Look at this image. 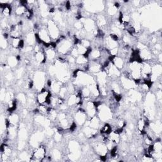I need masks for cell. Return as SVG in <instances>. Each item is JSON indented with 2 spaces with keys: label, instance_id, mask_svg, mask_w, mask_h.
I'll list each match as a JSON object with an SVG mask.
<instances>
[{
  "label": "cell",
  "instance_id": "cell-1",
  "mask_svg": "<svg viewBox=\"0 0 162 162\" xmlns=\"http://www.w3.org/2000/svg\"><path fill=\"white\" fill-rule=\"evenodd\" d=\"M47 29H48L51 39L58 40V38L60 37V31L58 25H56L54 20H50L48 21Z\"/></svg>",
  "mask_w": 162,
  "mask_h": 162
},
{
  "label": "cell",
  "instance_id": "cell-2",
  "mask_svg": "<svg viewBox=\"0 0 162 162\" xmlns=\"http://www.w3.org/2000/svg\"><path fill=\"white\" fill-rule=\"evenodd\" d=\"M51 96L50 91L43 89L37 96V101L39 104H50Z\"/></svg>",
  "mask_w": 162,
  "mask_h": 162
},
{
  "label": "cell",
  "instance_id": "cell-3",
  "mask_svg": "<svg viewBox=\"0 0 162 162\" xmlns=\"http://www.w3.org/2000/svg\"><path fill=\"white\" fill-rule=\"evenodd\" d=\"M46 148L43 145H40L36 148L33 153L32 158L30 159L31 161H42L46 156Z\"/></svg>",
  "mask_w": 162,
  "mask_h": 162
},
{
  "label": "cell",
  "instance_id": "cell-4",
  "mask_svg": "<svg viewBox=\"0 0 162 162\" xmlns=\"http://www.w3.org/2000/svg\"><path fill=\"white\" fill-rule=\"evenodd\" d=\"M87 114L86 113L85 109H80L75 114V120L77 124L79 125H84L86 121H87Z\"/></svg>",
  "mask_w": 162,
  "mask_h": 162
},
{
  "label": "cell",
  "instance_id": "cell-5",
  "mask_svg": "<svg viewBox=\"0 0 162 162\" xmlns=\"http://www.w3.org/2000/svg\"><path fill=\"white\" fill-rule=\"evenodd\" d=\"M96 153L100 156H106L108 152V148L107 145L104 143L100 141L95 143V145L94 146Z\"/></svg>",
  "mask_w": 162,
  "mask_h": 162
},
{
  "label": "cell",
  "instance_id": "cell-6",
  "mask_svg": "<svg viewBox=\"0 0 162 162\" xmlns=\"http://www.w3.org/2000/svg\"><path fill=\"white\" fill-rule=\"evenodd\" d=\"M109 139L112 141L114 144H118L121 141V134H119L115 130H112V131L108 134Z\"/></svg>",
  "mask_w": 162,
  "mask_h": 162
},
{
  "label": "cell",
  "instance_id": "cell-7",
  "mask_svg": "<svg viewBox=\"0 0 162 162\" xmlns=\"http://www.w3.org/2000/svg\"><path fill=\"white\" fill-rule=\"evenodd\" d=\"M44 52H45V55L46 57V60L50 61H55L56 54L54 48L49 47L48 49L46 50Z\"/></svg>",
  "mask_w": 162,
  "mask_h": 162
},
{
  "label": "cell",
  "instance_id": "cell-8",
  "mask_svg": "<svg viewBox=\"0 0 162 162\" xmlns=\"http://www.w3.org/2000/svg\"><path fill=\"white\" fill-rule=\"evenodd\" d=\"M25 41L27 43L28 46H33L36 44V34H34L33 32H29L28 34H27L25 37Z\"/></svg>",
  "mask_w": 162,
  "mask_h": 162
},
{
  "label": "cell",
  "instance_id": "cell-9",
  "mask_svg": "<svg viewBox=\"0 0 162 162\" xmlns=\"http://www.w3.org/2000/svg\"><path fill=\"white\" fill-rule=\"evenodd\" d=\"M27 9V8L25 6L20 4V3L18 5H17L16 8H15L14 10L15 15V16H24V15Z\"/></svg>",
  "mask_w": 162,
  "mask_h": 162
},
{
  "label": "cell",
  "instance_id": "cell-10",
  "mask_svg": "<svg viewBox=\"0 0 162 162\" xmlns=\"http://www.w3.org/2000/svg\"><path fill=\"white\" fill-rule=\"evenodd\" d=\"M58 112L56 110V109L54 108H50L49 112L47 114V117H48V118L49 121H55L58 118Z\"/></svg>",
  "mask_w": 162,
  "mask_h": 162
},
{
  "label": "cell",
  "instance_id": "cell-11",
  "mask_svg": "<svg viewBox=\"0 0 162 162\" xmlns=\"http://www.w3.org/2000/svg\"><path fill=\"white\" fill-rule=\"evenodd\" d=\"M88 58L84 55H79L75 59V64L82 67L88 64Z\"/></svg>",
  "mask_w": 162,
  "mask_h": 162
},
{
  "label": "cell",
  "instance_id": "cell-12",
  "mask_svg": "<svg viewBox=\"0 0 162 162\" xmlns=\"http://www.w3.org/2000/svg\"><path fill=\"white\" fill-rule=\"evenodd\" d=\"M96 24H97L98 26H100L101 29H102L103 27H104L107 25V20L104 16L102 15H99L96 17Z\"/></svg>",
  "mask_w": 162,
  "mask_h": 162
},
{
  "label": "cell",
  "instance_id": "cell-13",
  "mask_svg": "<svg viewBox=\"0 0 162 162\" xmlns=\"http://www.w3.org/2000/svg\"><path fill=\"white\" fill-rule=\"evenodd\" d=\"M61 82L58 81H54L53 82H52L51 88V90L55 93H59L61 88Z\"/></svg>",
  "mask_w": 162,
  "mask_h": 162
},
{
  "label": "cell",
  "instance_id": "cell-14",
  "mask_svg": "<svg viewBox=\"0 0 162 162\" xmlns=\"http://www.w3.org/2000/svg\"><path fill=\"white\" fill-rule=\"evenodd\" d=\"M112 131V125L109 124H105L100 129V132L101 134L108 135Z\"/></svg>",
  "mask_w": 162,
  "mask_h": 162
},
{
  "label": "cell",
  "instance_id": "cell-15",
  "mask_svg": "<svg viewBox=\"0 0 162 162\" xmlns=\"http://www.w3.org/2000/svg\"><path fill=\"white\" fill-rule=\"evenodd\" d=\"M11 41H10V45H11L14 49H20V43L22 39L20 38H10Z\"/></svg>",
  "mask_w": 162,
  "mask_h": 162
},
{
  "label": "cell",
  "instance_id": "cell-16",
  "mask_svg": "<svg viewBox=\"0 0 162 162\" xmlns=\"http://www.w3.org/2000/svg\"><path fill=\"white\" fill-rule=\"evenodd\" d=\"M50 108L46 107L45 104H40L38 108V112L40 115H47V114H48L49 112Z\"/></svg>",
  "mask_w": 162,
  "mask_h": 162
},
{
  "label": "cell",
  "instance_id": "cell-17",
  "mask_svg": "<svg viewBox=\"0 0 162 162\" xmlns=\"http://www.w3.org/2000/svg\"><path fill=\"white\" fill-rule=\"evenodd\" d=\"M76 95L75 94H72V95L68 98L67 104L69 107H73L76 104Z\"/></svg>",
  "mask_w": 162,
  "mask_h": 162
},
{
  "label": "cell",
  "instance_id": "cell-18",
  "mask_svg": "<svg viewBox=\"0 0 162 162\" xmlns=\"http://www.w3.org/2000/svg\"><path fill=\"white\" fill-rule=\"evenodd\" d=\"M18 60L16 56H10L8 59V63L10 65V67H15L17 64Z\"/></svg>",
  "mask_w": 162,
  "mask_h": 162
},
{
  "label": "cell",
  "instance_id": "cell-19",
  "mask_svg": "<svg viewBox=\"0 0 162 162\" xmlns=\"http://www.w3.org/2000/svg\"><path fill=\"white\" fill-rule=\"evenodd\" d=\"M33 17V11L32 10L27 9L24 15V17L27 20H30Z\"/></svg>",
  "mask_w": 162,
  "mask_h": 162
},
{
  "label": "cell",
  "instance_id": "cell-20",
  "mask_svg": "<svg viewBox=\"0 0 162 162\" xmlns=\"http://www.w3.org/2000/svg\"><path fill=\"white\" fill-rule=\"evenodd\" d=\"M53 158H55L56 160L60 159L61 158V153L58 150L55 149L53 151Z\"/></svg>",
  "mask_w": 162,
  "mask_h": 162
},
{
  "label": "cell",
  "instance_id": "cell-21",
  "mask_svg": "<svg viewBox=\"0 0 162 162\" xmlns=\"http://www.w3.org/2000/svg\"><path fill=\"white\" fill-rule=\"evenodd\" d=\"M18 101L22 103H25L26 101L25 96L24 95H23V94H20L18 96Z\"/></svg>",
  "mask_w": 162,
  "mask_h": 162
},
{
  "label": "cell",
  "instance_id": "cell-22",
  "mask_svg": "<svg viewBox=\"0 0 162 162\" xmlns=\"http://www.w3.org/2000/svg\"><path fill=\"white\" fill-rule=\"evenodd\" d=\"M55 139L56 142H60L61 139V134L60 132H57L55 135Z\"/></svg>",
  "mask_w": 162,
  "mask_h": 162
}]
</instances>
